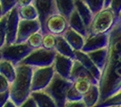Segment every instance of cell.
Wrapping results in <instances>:
<instances>
[{
  "instance_id": "26",
  "label": "cell",
  "mask_w": 121,
  "mask_h": 107,
  "mask_svg": "<svg viewBox=\"0 0 121 107\" xmlns=\"http://www.w3.org/2000/svg\"><path fill=\"white\" fill-rule=\"evenodd\" d=\"M92 84H95V83L88 77H79V78H76L72 81L73 87L82 95L85 94L87 91L90 89Z\"/></svg>"
},
{
  "instance_id": "25",
  "label": "cell",
  "mask_w": 121,
  "mask_h": 107,
  "mask_svg": "<svg viewBox=\"0 0 121 107\" xmlns=\"http://www.w3.org/2000/svg\"><path fill=\"white\" fill-rule=\"evenodd\" d=\"M18 8V14L22 20H36L39 19V13L33 4L24 5Z\"/></svg>"
},
{
  "instance_id": "14",
  "label": "cell",
  "mask_w": 121,
  "mask_h": 107,
  "mask_svg": "<svg viewBox=\"0 0 121 107\" xmlns=\"http://www.w3.org/2000/svg\"><path fill=\"white\" fill-rule=\"evenodd\" d=\"M33 5L39 13V20L41 23V30L46 18L52 14L56 13L54 0H33Z\"/></svg>"
},
{
  "instance_id": "2",
  "label": "cell",
  "mask_w": 121,
  "mask_h": 107,
  "mask_svg": "<svg viewBox=\"0 0 121 107\" xmlns=\"http://www.w3.org/2000/svg\"><path fill=\"white\" fill-rule=\"evenodd\" d=\"M32 68L28 65L19 63L16 65L15 77L10 83V99L19 106L22 102L30 96Z\"/></svg>"
},
{
  "instance_id": "41",
  "label": "cell",
  "mask_w": 121,
  "mask_h": 107,
  "mask_svg": "<svg viewBox=\"0 0 121 107\" xmlns=\"http://www.w3.org/2000/svg\"><path fill=\"white\" fill-rule=\"evenodd\" d=\"M111 0H104V7H108L109 4H110Z\"/></svg>"
},
{
  "instance_id": "30",
  "label": "cell",
  "mask_w": 121,
  "mask_h": 107,
  "mask_svg": "<svg viewBox=\"0 0 121 107\" xmlns=\"http://www.w3.org/2000/svg\"><path fill=\"white\" fill-rule=\"evenodd\" d=\"M91 10L92 14H95L104 7V0H82Z\"/></svg>"
},
{
  "instance_id": "12",
  "label": "cell",
  "mask_w": 121,
  "mask_h": 107,
  "mask_svg": "<svg viewBox=\"0 0 121 107\" xmlns=\"http://www.w3.org/2000/svg\"><path fill=\"white\" fill-rule=\"evenodd\" d=\"M73 59L65 57V56L60 55L56 52V55L54 58V61L52 67L54 69V71L58 76L69 79L70 72L73 67Z\"/></svg>"
},
{
  "instance_id": "8",
  "label": "cell",
  "mask_w": 121,
  "mask_h": 107,
  "mask_svg": "<svg viewBox=\"0 0 121 107\" xmlns=\"http://www.w3.org/2000/svg\"><path fill=\"white\" fill-rule=\"evenodd\" d=\"M68 27L67 18L58 13H54L46 18L42 26V32L55 36L62 35Z\"/></svg>"
},
{
  "instance_id": "9",
  "label": "cell",
  "mask_w": 121,
  "mask_h": 107,
  "mask_svg": "<svg viewBox=\"0 0 121 107\" xmlns=\"http://www.w3.org/2000/svg\"><path fill=\"white\" fill-rule=\"evenodd\" d=\"M39 30H41V23L39 19H36V20H22V19H20L19 24H18L15 42H26L27 39L29 38L30 35Z\"/></svg>"
},
{
  "instance_id": "43",
  "label": "cell",
  "mask_w": 121,
  "mask_h": 107,
  "mask_svg": "<svg viewBox=\"0 0 121 107\" xmlns=\"http://www.w3.org/2000/svg\"><path fill=\"white\" fill-rule=\"evenodd\" d=\"M117 19H118V21L121 22V11H120V13L118 14V16H117Z\"/></svg>"
},
{
  "instance_id": "20",
  "label": "cell",
  "mask_w": 121,
  "mask_h": 107,
  "mask_svg": "<svg viewBox=\"0 0 121 107\" xmlns=\"http://www.w3.org/2000/svg\"><path fill=\"white\" fill-rule=\"evenodd\" d=\"M99 88L98 84H92L90 89L82 94V101L87 107H94L99 101Z\"/></svg>"
},
{
  "instance_id": "35",
  "label": "cell",
  "mask_w": 121,
  "mask_h": 107,
  "mask_svg": "<svg viewBox=\"0 0 121 107\" xmlns=\"http://www.w3.org/2000/svg\"><path fill=\"white\" fill-rule=\"evenodd\" d=\"M10 87V82L0 74V93L8 91Z\"/></svg>"
},
{
  "instance_id": "28",
  "label": "cell",
  "mask_w": 121,
  "mask_h": 107,
  "mask_svg": "<svg viewBox=\"0 0 121 107\" xmlns=\"http://www.w3.org/2000/svg\"><path fill=\"white\" fill-rule=\"evenodd\" d=\"M42 36H43V32L41 30L38 31V32H36L34 33H32L29 38L27 39L26 43H27L32 50L41 48Z\"/></svg>"
},
{
  "instance_id": "16",
  "label": "cell",
  "mask_w": 121,
  "mask_h": 107,
  "mask_svg": "<svg viewBox=\"0 0 121 107\" xmlns=\"http://www.w3.org/2000/svg\"><path fill=\"white\" fill-rule=\"evenodd\" d=\"M67 23H68V27L72 28L73 30L83 35L84 37H86L88 34V29L86 25L84 24L82 18L80 17V15L78 14L75 9H73L72 13L70 14L67 17Z\"/></svg>"
},
{
  "instance_id": "1",
  "label": "cell",
  "mask_w": 121,
  "mask_h": 107,
  "mask_svg": "<svg viewBox=\"0 0 121 107\" xmlns=\"http://www.w3.org/2000/svg\"><path fill=\"white\" fill-rule=\"evenodd\" d=\"M108 55L99 81V102L121 90V22L108 33Z\"/></svg>"
},
{
  "instance_id": "42",
  "label": "cell",
  "mask_w": 121,
  "mask_h": 107,
  "mask_svg": "<svg viewBox=\"0 0 121 107\" xmlns=\"http://www.w3.org/2000/svg\"><path fill=\"white\" fill-rule=\"evenodd\" d=\"M4 15V13H3V9H2V6H1V5H0V19L1 17Z\"/></svg>"
},
{
  "instance_id": "34",
  "label": "cell",
  "mask_w": 121,
  "mask_h": 107,
  "mask_svg": "<svg viewBox=\"0 0 121 107\" xmlns=\"http://www.w3.org/2000/svg\"><path fill=\"white\" fill-rule=\"evenodd\" d=\"M62 107H87L83 101L79 100V101H65V103Z\"/></svg>"
},
{
  "instance_id": "27",
  "label": "cell",
  "mask_w": 121,
  "mask_h": 107,
  "mask_svg": "<svg viewBox=\"0 0 121 107\" xmlns=\"http://www.w3.org/2000/svg\"><path fill=\"white\" fill-rule=\"evenodd\" d=\"M121 106V90L112 95L108 96V98L104 99L103 101L99 102L94 107H118Z\"/></svg>"
},
{
  "instance_id": "3",
  "label": "cell",
  "mask_w": 121,
  "mask_h": 107,
  "mask_svg": "<svg viewBox=\"0 0 121 107\" xmlns=\"http://www.w3.org/2000/svg\"><path fill=\"white\" fill-rule=\"evenodd\" d=\"M117 20V15L109 6L103 7L98 13L93 14L88 27V34L108 33L116 24Z\"/></svg>"
},
{
  "instance_id": "29",
  "label": "cell",
  "mask_w": 121,
  "mask_h": 107,
  "mask_svg": "<svg viewBox=\"0 0 121 107\" xmlns=\"http://www.w3.org/2000/svg\"><path fill=\"white\" fill-rule=\"evenodd\" d=\"M56 37L55 35L44 33L42 36V42H41V48L48 51H54L55 45H56Z\"/></svg>"
},
{
  "instance_id": "11",
  "label": "cell",
  "mask_w": 121,
  "mask_h": 107,
  "mask_svg": "<svg viewBox=\"0 0 121 107\" xmlns=\"http://www.w3.org/2000/svg\"><path fill=\"white\" fill-rule=\"evenodd\" d=\"M108 33L100 34H88L85 37L84 44L82 46V51L90 52L96 50L108 47Z\"/></svg>"
},
{
  "instance_id": "7",
  "label": "cell",
  "mask_w": 121,
  "mask_h": 107,
  "mask_svg": "<svg viewBox=\"0 0 121 107\" xmlns=\"http://www.w3.org/2000/svg\"><path fill=\"white\" fill-rule=\"evenodd\" d=\"M54 75L55 71L52 65L41 68H32L31 84H30L31 92L45 89L50 83Z\"/></svg>"
},
{
  "instance_id": "4",
  "label": "cell",
  "mask_w": 121,
  "mask_h": 107,
  "mask_svg": "<svg viewBox=\"0 0 121 107\" xmlns=\"http://www.w3.org/2000/svg\"><path fill=\"white\" fill-rule=\"evenodd\" d=\"M71 85L72 81L60 77L55 73L50 83L44 90L53 98L57 107H62L65 102L66 90Z\"/></svg>"
},
{
  "instance_id": "13",
  "label": "cell",
  "mask_w": 121,
  "mask_h": 107,
  "mask_svg": "<svg viewBox=\"0 0 121 107\" xmlns=\"http://www.w3.org/2000/svg\"><path fill=\"white\" fill-rule=\"evenodd\" d=\"M73 60L79 61L83 66V68L91 74L92 77L99 84L101 73L99 70V69L94 65V63L91 61V60L89 58V56L87 55L86 52H83L82 51H74V59Z\"/></svg>"
},
{
  "instance_id": "24",
  "label": "cell",
  "mask_w": 121,
  "mask_h": 107,
  "mask_svg": "<svg viewBox=\"0 0 121 107\" xmlns=\"http://www.w3.org/2000/svg\"><path fill=\"white\" fill-rule=\"evenodd\" d=\"M56 13L68 17L74 9V0H54Z\"/></svg>"
},
{
  "instance_id": "17",
  "label": "cell",
  "mask_w": 121,
  "mask_h": 107,
  "mask_svg": "<svg viewBox=\"0 0 121 107\" xmlns=\"http://www.w3.org/2000/svg\"><path fill=\"white\" fill-rule=\"evenodd\" d=\"M30 97L34 100L37 107H57L53 98L45 90L31 92Z\"/></svg>"
},
{
  "instance_id": "31",
  "label": "cell",
  "mask_w": 121,
  "mask_h": 107,
  "mask_svg": "<svg viewBox=\"0 0 121 107\" xmlns=\"http://www.w3.org/2000/svg\"><path fill=\"white\" fill-rule=\"evenodd\" d=\"M82 95L78 93L76 90L71 86L67 88L66 93H65V101H79L82 100Z\"/></svg>"
},
{
  "instance_id": "19",
  "label": "cell",
  "mask_w": 121,
  "mask_h": 107,
  "mask_svg": "<svg viewBox=\"0 0 121 107\" xmlns=\"http://www.w3.org/2000/svg\"><path fill=\"white\" fill-rule=\"evenodd\" d=\"M54 51L60 55L74 59V51L62 35H58L56 37V45Z\"/></svg>"
},
{
  "instance_id": "21",
  "label": "cell",
  "mask_w": 121,
  "mask_h": 107,
  "mask_svg": "<svg viewBox=\"0 0 121 107\" xmlns=\"http://www.w3.org/2000/svg\"><path fill=\"white\" fill-rule=\"evenodd\" d=\"M74 9L76 10V12L80 15V17L82 18V20L88 29L91 19H92V16H93L91 10L82 0H74Z\"/></svg>"
},
{
  "instance_id": "10",
  "label": "cell",
  "mask_w": 121,
  "mask_h": 107,
  "mask_svg": "<svg viewBox=\"0 0 121 107\" xmlns=\"http://www.w3.org/2000/svg\"><path fill=\"white\" fill-rule=\"evenodd\" d=\"M4 16H5V30H6L5 44H12L15 42L18 24L20 21V17L18 14V8L16 6L13 7L6 14H4Z\"/></svg>"
},
{
  "instance_id": "18",
  "label": "cell",
  "mask_w": 121,
  "mask_h": 107,
  "mask_svg": "<svg viewBox=\"0 0 121 107\" xmlns=\"http://www.w3.org/2000/svg\"><path fill=\"white\" fill-rule=\"evenodd\" d=\"M86 53L87 55L89 56V58L91 60V61L94 63V65L99 69L100 73L102 72L105 63H106V60H107L108 49L103 48V49H99V50H96V51L86 52Z\"/></svg>"
},
{
  "instance_id": "38",
  "label": "cell",
  "mask_w": 121,
  "mask_h": 107,
  "mask_svg": "<svg viewBox=\"0 0 121 107\" xmlns=\"http://www.w3.org/2000/svg\"><path fill=\"white\" fill-rule=\"evenodd\" d=\"M17 107H37V105H36V103H35L34 100L30 96V97H28L24 102H22V103Z\"/></svg>"
},
{
  "instance_id": "36",
  "label": "cell",
  "mask_w": 121,
  "mask_h": 107,
  "mask_svg": "<svg viewBox=\"0 0 121 107\" xmlns=\"http://www.w3.org/2000/svg\"><path fill=\"white\" fill-rule=\"evenodd\" d=\"M110 8L115 12V14L118 16V14L121 11V0H111L108 5Z\"/></svg>"
},
{
  "instance_id": "33",
  "label": "cell",
  "mask_w": 121,
  "mask_h": 107,
  "mask_svg": "<svg viewBox=\"0 0 121 107\" xmlns=\"http://www.w3.org/2000/svg\"><path fill=\"white\" fill-rule=\"evenodd\" d=\"M15 1L16 0H0V5L2 6L4 14L15 6Z\"/></svg>"
},
{
  "instance_id": "5",
  "label": "cell",
  "mask_w": 121,
  "mask_h": 107,
  "mask_svg": "<svg viewBox=\"0 0 121 107\" xmlns=\"http://www.w3.org/2000/svg\"><path fill=\"white\" fill-rule=\"evenodd\" d=\"M31 51L32 49L26 42H13L12 44H5L0 50V55L2 59L9 60L16 66L21 63Z\"/></svg>"
},
{
  "instance_id": "22",
  "label": "cell",
  "mask_w": 121,
  "mask_h": 107,
  "mask_svg": "<svg viewBox=\"0 0 121 107\" xmlns=\"http://www.w3.org/2000/svg\"><path fill=\"white\" fill-rule=\"evenodd\" d=\"M79 77H88L91 80H92L95 84H98V82L96 81L91 74L83 68V66L79 61H77L76 60H73V67H72L71 72H70L69 80L73 81V80L76 79V78H79Z\"/></svg>"
},
{
  "instance_id": "37",
  "label": "cell",
  "mask_w": 121,
  "mask_h": 107,
  "mask_svg": "<svg viewBox=\"0 0 121 107\" xmlns=\"http://www.w3.org/2000/svg\"><path fill=\"white\" fill-rule=\"evenodd\" d=\"M10 99V94H9V90L5 92L0 93V107H3L4 103H6Z\"/></svg>"
},
{
  "instance_id": "39",
  "label": "cell",
  "mask_w": 121,
  "mask_h": 107,
  "mask_svg": "<svg viewBox=\"0 0 121 107\" xmlns=\"http://www.w3.org/2000/svg\"><path fill=\"white\" fill-rule=\"evenodd\" d=\"M33 4V0H16L15 1V6L16 7H22L24 5Z\"/></svg>"
},
{
  "instance_id": "15",
  "label": "cell",
  "mask_w": 121,
  "mask_h": 107,
  "mask_svg": "<svg viewBox=\"0 0 121 107\" xmlns=\"http://www.w3.org/2000/svg\"><path fill=\"white\" fill-rule=\"evenodd\" d=\"M62 36L65 38L70 46L73 48V51H82L85 40V37L83 35L75 32L72 28L67 27V29L65 31Z\"/></svg>"
},
{
  "instance_id": "44",
  "label": "cell",
  "mask_w": 121,
  "mask_h": 107,
  "mask_svg": "<svg viewBox=\"0 0 121 107\" xmlns=\"http://www.w3.org/2000/svg\"><path fill=\"white\" fill-rule=\"evenodd\" d=\"M118 107H121V106H118Z\"/></svg>"
},
{
  "instance_id": "40",
  "label": "cell",
  "mask_w": 121,
  "mask_h": 107,
  "mask_svg": "<svg viewBox=\"0 0 121 107\" xmlns=\"http://www.w3.org/2000/svg\"><path fill=\"white\" fill-rule=\"evenodd\" d=\"M3 107H17V105L13 103L11 99H9L8 101L4 103V105Z\"/></svg>"
},
{
  "instance_id": "32",
  "label": "cell",
  "mask_w": 121,
  "mask_h": 107,
  "mask_svg": "<svg viewBox=\"0 0 121 107\" xmlns=\"http://www.w3.org/2000/svg\"><path fill=\"white\" fill-rule=\"evenodd\" d=\"M6 30H5V16L4 14L0 19V50L5 45Z\"/></svg>"
},
{
  "instance_id": "23",
  "label": "cell",
  "mask_w": 121,
  "mask_h": 107,
  "mask_svg": "<svg viewBox=\"0 0 121 107\" xmlns=\"http://www.w3.org/2000/svg\"><path fill=\"white\" fill-rule=\"evenodd\" d=\"M16 66L11 61L4 59H0V74L4 76L10 83L13 81L15 77Z\"/></svg>"
},
{
  "instance_id": "6",
  "label": "cell",
  "mask_w": 121,
  "mask_h": 107,
  "mask_svg": "<svg viewBox=\"0 0 121 107\" xmlns=\"http://www.w3.org/2000/svg\"><path fill=\"white\" fill-rule=\"evenodd\" d=\"M56 55L55 51H48L43 48L32 50L21 63L30 66L31 68H41L51 66Z\"/></svg>"
}]
</instances>
